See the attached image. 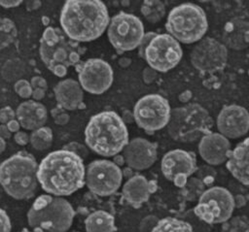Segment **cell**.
<instances>
[{
	"instance_id": "obj_44",
	"label": "cell",
	"mask_w": 249,
	"mask_h": 232,
	"mask_svg": "<svg viewBox=\"0 0 249 232\" xmlns=\"http://www.w3.org/2000/svg\"><path fill=\"white\" fill-rule=\"evenodd\" d=\"M12 136V132L9 130L6 124H0V138L6 140L10 139Z\"/></svg>"
},
{
	"instance_id": "obj_3",
	"label": "cell",
	"mask_w": 249,
	"mask_h": 232,
	"mask_svg": "<svg viewBox=\"0 0 249 232\" xmlns=\"http://www.w3.org/2000/svg\"><path fill=\"white\" fill-rule=\"evenodd\" d=\"M87 146L99 155H117L128 144V131L122 117L113 111L92 116L85 130Z\"/></svg>"
},
{
	"instance_id": "obj_43",
	"label": "cell",
	"mask_w": 249,
	"mask_h": 232,
	"mask_svg": "<svg viewBox=\"0 0 249 232\" xmlns=\"http://www.w3.org/2000/svg\"><path fill=\"white\" fill-rule=\"evenodd\" d=\"M122 119L123 121L126 124V123H132L134 121V116H133V113H131L130 111L128 110H125L123 112V115H122Z\"/></svg>"
},
{
	"instance_id": "obj_32",
	"label": "cell",
	"mask_w": 249,
	"mask_h": 232,
	"mask_svg": "<svg viewBox=\"0 0 249 232\" xmlns=\"http://www.w3.org/2000/svg\"><path fill=\"white\" fill-rule=\"evenodd\" d=\"M15 91L17 92V94L18 96H20L21 98H29L32 95V91L33 88L30 84L29 82H27L26 80H18L16 82L15 85H14Z\"/></svg>"
},
{
	"instance_id": "obj_28",
	"label": "cell",
	"mask_w": 249,
	"mask_h": 232,
	"mask_svg": "<svg viewBox=\"0 0 249 232\" xmlns=\"http://www.w3.org/2000/svg\"><path fill=\"white\" fill-rule=\"evenodd\" d=\"M53 143V132L50 127L43 126L31 132L30 144L37 150L48 149Z\"/></svg>"
},
{
	"instance_id": "obj_41",
	"label": "cell",
	"mask_w": 249,
	"mask_h": 232,
	"mask_svg": "<svg viewBox=\"0 0 249 232\" xmlns=\"http://www.w3.org/2000/svg\"><path fill=\"white\" fill-rule=\"evenodd\" d=\"M69 119H70V116H69V115H68L67 113H65V112L60 113L59 115H57L56 116L53 117L54 122H55L56 124H58V125H64V124L68 123Z\"/></svg>"
},
{
	"instance_id": "obj_24",
	"label": "cell",
	"mask_w": 249,
	"mask_h": 232,
	"mask_svg": "<svg viewBox=\"0 0 249 232\" xmlns=\"http://www.w3.org/2000/svg\"><path fill=\"white\" fill-rule=\"evenodd\" d=\"M55 99L64 110H75L83 103L84 92L81 84L72 79L59 82L53 88Z\"/></svg>"
},
{
	"instance_id": "obj_10",
	"label": "cell",
	"mask_w": 249,
	"mask_h": 232,
	"mask_svg": "<svg viewBox=\"0 0 249 232\" xmlns=\"http://www.w3.org/2000/svg\"><path fill=\"white\" fill-rule=\"evenodd\" d=\"M142 21L134 15L121 12L115 15L108 26V38L118 51L138 48L144 37Z\"/></svg>"
},
{
	"instance_id": "obj_4",
	"label": "cell",
	"mask_w": 249,
	"mask_h": 232,
	"mask_svg": "<svg viewBox=\"0 0 249 232\" xmlns=\"http://www.w3.org/2000/svg\"><path fill=\"white\" fill-rule=\"evenodd\" d=\"M38 166L32 154L18 151L1 163L0 184L11 197L29 199L38 189Z\"/></svg>"
},
{
	"instance_id": "obj_1",
	"label": "cell",
	"mask_w": 249,
	"mask_h": 232,
	"mask_svg": "<svg viewBox=\"0 0 249 232\" xmlns=\"http://www.w3.org/2000/svg\"><path fill=\"white\" fill-rule=\"evenodd\" d=\"M37 178L46 192L58 197L71 195L86 183L83 158L63 149L52 151L39 164Z\"/></svg>"
},
{
	"instance_id": "obj_49",
	"label": "cell",
	"mask_w": 249,
	"mask_h": 232,
	"mask_svg": "<svg viewBox=\"0 0 249 232\" xmlns=\"http://www.w3.org/2000/svg\"><path fill=\"white\" fill-rule=\"evenodd\" d=\"M246 200L245 198L242 196V195H238L236 197H234V204H235V207H241L245 204Z\"/></svg>"
},
{
	"instance_id": "obj_54",
	"label": "cell",
	"mask_w": 249,
	"mask_h": 232,
	"mask_svg": "<svg viewBox=\"0 0 249 232\" xmlns=\"http://www.w3.org/2000/svg\"><path fill=\"white\" fill-rule=\"evenodd\" d=\"M19 232H43V231H41L40 229H34L33 231H29V230H27L26 228H23L21 231H19Z\"/></svg>"
},
{
	"instance_id": "obj_37",
	"label": "cell",
	"mask_w": 249,
	"mask_h": 232,
	"mask_svg": "<svg viewBox=\"0 0 249 232\" xmlns=\"http://www.w3.org/2000/svg\"><path fill=\"white\" fill-rule=\"evenodd\" d=\"M12 224L7 213L0 208V232H11Z\"/></svg>"
},
{
	"instance_id": "obj_11",
	"label": "cell",
	"mask_w": 249,
	"mask_h": 232,
	"mask_svg": "<svg viewBox=\"0 0 249 232\" xmlns=\"http://www.w3.org/2000/svg\"><path fill=\"white\" fill-rule=\"evenodd\" d=\"M170 114L171 108L168 101L159 94L141 97L133 109L134 121L147 133H153L166 126Z\"/></svg>"
},
{
	"instance_id": "obj_31",
	"label": "cell",
	"mask_w": 249,
	"mask_h": 232,
	"mask_svg": "<svg viewBox=\"0 0 249 232\" xmlns=\"http://www.w3.org/2000/svg\"><path fill=\"white\" fill-rule=\"evenodd\" d=\"M184 196L189 200H194L204 192V182L198 178H191L182 188Z\"/></svg>"
},
{
	"instance_id": "obj_48",
	"label": "cell",
	"mask_w": 249,
	"mask_h": 232,
	"mask_svg": "<svg viewBox=\"0 0 249 232\" xmlns=\"http://www.w3.org/2000/svg\"><path fill=\"white\" fill-rule=\"evenodd\" d=\"M113 162L118 165V166H122L125 161H124V158L123 155L121 154H117L115 156H113Z\"/></svg>"
},
{
	"instance_id": "obj_7",
	"label": "cell",
	"mask_w": 249,
	"mask_h": 232,
	"mask_svg": "<svg viewBox=\"0 0 249 232\" xmlns=\"http://www.w3.org/2000/svg\"><path fill=\"white\" fill-rule=\"evenodd\" d=\"M166 126L169 136L174 141L191 143L210 133L213 120L201 105L192 103L172 109Z\"/></svg>"
},
{
	"instance_id": "obj_5",
	"label": "cell",
	"mask_w": 249,
	"mask_h": 232,
	"mask_svg": "<svg viewBox=\"0 0 249 232\" xmlns=\"http://www.w3.org/2000/svg\"><path fill=\"white\" fill-rule=\"evenodd\" d=\"M86 49L57 27H47L40 39V57L46 67L57 77H64L68 68L77 66Z\"/></svg>"
},
{
	"instance_id": "obj_38",
	"label": "cell",
	"mask_w": 249,
	"mask_h": 232,
	"mask_svg": "<svg viewBox=\"0 0 249 232\" xmlns=\"http://www.w3.org/2000/svg\"><path fill=\"white\" fill-rule=\"evenodd\" d=\"M30 84L32 86L33 89H36V88H40V89H43V90H47L48 88V83L46 82V80L40 76H35L31 79L30 81Z\"/></svg>"
},
{
	"instance_id": "obj_46",
	"label": "cell",
	"mask_w": 249,
	"mask_h": 232,
	"mask_svg": "<svg viewBox=\"0 0 249 232\" xmlns=\"http://www.w3.org/2000/svg\"><path fill=\"white\" fill-rule=\"evenodd\" d=\"M45 90L43 89H40V88H36V89H33L32 91V98L33 100L35 101H38V100H42L44 97H45Z\"/></svg>"
},
{
	"instance_id": "obj_47",
	"label": "cell",
	"mask_w": 249,
	"mask_h": 232,
	"mask_svg": "<svg viewBox=\"0 0 249 232\" xmlns=\"http://www.w3.org/2000/svg\"><path fill=\"white\" fill-rule=\"evenodd\" d=\"M25 4H26V9L28 11H33V10H36L39 7H41V1H35V0L27 1V2H25Z\"/></svg>"
},
{
	"instance_id": "obj_34",
	"label": "cell",
	"mask_w": 249,
	"mask_h": 232,
	"mask_svg": "<svg viewBox=\"0 0 249 232\" xmlns=\"http://www.w3.org/2000/svg\"><path fill=\"white\" fill-rule=\"evenodd\" d=\"M16 119V112L9 107L6 106L4 108L0 109V123L1 124H7L11 120Z\"/></svg>"
},
{
	"instance_id": "obj_50",
	"label": "cell",
	"mask_w": 249,
	"mask_h": 232,
	"mask_svg": "<svg viewBox=\"0 0 249 232\" xmlns=\"http://www.w3.org/2000/svg\"><path fill=\"white\" fill-rule=\"evenodd\" d=\"M62 112H64V109H62L61 107H55V108H53V110H51V114H52L53 117L56 116L57 115H59V114L62 113Z\"/></svg>"
},
{
	"instance_id": "obj_20",
	"label": "cell",
	"mask_w": 249,
	"mask_h": 232,
	"mask_svg": "<svg viewBox=\"0 0 249 232\" xmlns=\"http://www.w3.org/2000/svg\"><path fill=\"white\" fill-rule=\"evenodd\" d=\"M157 190V182L148 181L142 175H134L129 178L123 186V197L134 208L140 207L148 201L150 195Z\"/></svg>"
},
{
	"instance_id": "obj_22",
	"label": "cell",
	"mask_w": 249,
	"mask_h": 232,
	"mask_svg": "<svg viewBox=\"0 0 249 232\" xmlns=\"http://www.w3.org/2000/svg\"><path fill=\"white\" fill-rule=\"evenodd\" d=\"M46 107L35 100H27L19 104L16 111V118L20 126L27 130H36L44 126L47 121Z\"/></svg>"
},
{
	"instance_id": "obj_52",
	"label": "cell",
	"mask_w": 249,
	"mask_h": 232,
	"mask_svg": "<svg viewBox=\"0 0 249 232\" xmlns=\"http://www.w3.org/2000/svg\"><path fill=\"white\" fill-rule=\"evenodd\" d=\"M119 64L122 66V67H126L130 64V59L128 58H125V57H122L120 60H119Z\"/></svg>"
},
{
	"instance_id": "obj_14",
	"label": "cell",
	"mask_w": 249,
	"mask_h": 232,
	"mask_svg": "<svg viewBox=\"0 0 249 232\" xmlns=\"http://www.w3.org/2000/svg\"><path fill=\"white\" fill-rule=\"evenodd\" d=\"M192 65L200 73L212 74L225 68L228 61L227 47L210 37L202 38L191 51Z\"/></svg>"
},
{
	"instance_id": "obj_19",
	"label": "cell",
	"mask_w": 249,
	"mask_h": 232,
	"mask_svg": "<svg viewBox=\"0 0 249 232\" xmlns=\"http://www.w3.org/2000/svg\"><path fill=\"white\" fill-rule=\"evenodd\" d=\"M231 143L220 133L210 132L199 141L198 152L201 158L210 165H220L228 160Z\"/></svg>"
},
{
	"instance_id": "obj_21",
	"label": "cell",
	"mask_w": 249,
	"mask_h": 232,
	"mask_svg": "<svg viewBox=\"0 0 249 232\" xmlns=\"http://www.w3.org/2000/svg\"><path fill=\"white\" fill-rule=\"evenodd\" d=\"M226 167L233 178L249 186V137L238 143L230 151Z\"/></svg>"
},
{
	"instance_id": "obj_26",
	"label": "cell",
	"mask_w": 249,
	"mask_h": 232,
	"mask_svg": "<svg viewBox=\"0 0 249 232\" xmlns=\"http://www.w3.org/2000/svg\"><path fill=\"white\" fill-rule=\"evenodd\" d=\"M151 232H194L190 223L175 218L164 217L160 219Z\"/></svg>"
},
{
	"instance_id": "obj_2",
	"label": "cell",
	"mask_w": 249,
	"mask_h": 232,
	"mask_svg": "<svg viewBox=\"0 0 249 232\" xmlns=\"http://www.w3.org/2000/svg\"><path fill=\"white\" fill-rule=\"evenodd\" d=\"M105 4L99 0H68L60 13L63 32L75 42H89L100 37L109 24Z\"/></svg>"
},
{
	"instance_id": "obj_13",
	"label": "cell",
	"mask_w": 249,
	"mask_h": 232,
	"mask_svg": "<svg viewBox=\"0 0 249 232\" xmlns=\"http://www.w3.org/2000/svg\"><path fill=\"white\" fill-rule=\"evenodd\" d=\"M182 48L169 34H158L145 50V60L157 72H167L181 60Z\"/></svg>"
},
{
	"instance_id": "obj_35",
	"label": "cell",
	"mask_w": 249,
	"mask_h": 232,
	"mask_svg": "<svg viewBox=\"0 0 249 232\" xmlns=\"http://www.w3.org/2000/svg\"><path fill=\"white\" fill-rule=\"evenodd\" d=\"M158 34L155 33V32H147L145 33L142 41H141V44L139 45L138 47V53H139V56L142 57V58H145V50L148 47V45L150 44V42L153 40L154 37H156Z\"/></svg>"
},
{
	"instance_id": "obj_39",
	"label": "cell",
	"mask_w": 249,
	"mask_h": 232,
	"mask_svg": "<svg viewBox=\"0 0 249 232\" xmlns=\"http://www.w3.org/2000/svg\"><path fill=\"white\" fill-rule=\"evenodd\" d=\"M142 75H143V81L147 84H149V83H153L156 80V78H157V71H155L151 67H147V68H145L143 70Z\"/></svg>"
},
{
	"instance_id": "obj_40",
	"label": "cell",
	"mask_w": 249,
	"mask_h": 232,
	"mask_svg": "<svg viewBox=\"0 0 249 232\" xmlns=\"http://www.w3.org/2000/svg\"><path fill=\"white\" fill-rule=\"evenodd\" d=\"M14 140L17 144L20 146H25L28 142H30V136L24 131H18L15 134Z\"/></svg>"
},
{
	"instance_id": "obj_12",
	"label": "cell",
	"mask_w": 249,
	"mask_h": 232,
	"mask_svg": "<svg viewBox=\"0 0 249 232\" xmlns=\"http://www.w3.org/2000/svg\"><path fill=\"white\" fill-rule=\"evenodd\" d=\"M123 171L113 161L98 159L90 162L86 170V184L98 196H109L121 186Z\"/></svg>"
},
{
	"instance_id": "obj_45",
	"label": "cell",
	"mask_w": 249,
	"mask_h": 232,
	"mask_svg": "<svg viewBox=\"0 0 249 232\" xmlns=\"http://www.w3.org/2000/svg\"><path fill=\"white\" fill-rule=\"evenodd\" d=\"M6 125H7V127L9 128V130H10L11 132L17 133V132L19 131L20 124H19V122L18 121V119H13V120H11L10 122H8Z\"/></svg>"
},
{
	"instance_id": "obj_30",
	"label": "cell",
	"mask_w": 249,
	"mask_h": 232,
	"mask_svg": "<svg viewBox=\"0 0 249 232\" xmlns=\"http://www.w3.org/2000/svg\"><path fill=\"white\" fill-rule=\"evenodd\" d=\"M221 232H249V221L244 216H232L222 224Z\"/></svg>"
},
{
	"instance_id": "obj_16",
	"label": "cell",
	"mask_w": 249,
	"mask_h": 232,
	"mask_svg": "<svg viewBox=\"0 0 249 232\" xmlns=\"http://www.w3.org/2000/svg\"><path fill=\"white\" fill-rule=\"evenodd\" d=\"M216 125L226 138H240L249 131V112L239 105L224 106L217 116Z\"/></svg>"
},
{
	"instance_id": "obj_33",
	"label": "cell",
	"mask_w": 249,
	"mask_h": 232,
	"mask_svg": "<svg viewBox=\"0 0 249 232\" xmlns=\"http://www.w3.org/2000/svg\"><path fill=\"white\" fill-rule=\"evenodd\" d=\"M63 149L72 151L82 158H85L88 155V149L84 145L79 144L77 142H71V143L65 145L63 147Z\"/></svg>"
},
{
	"instance_id": "obj_23",
	"label": "cell",
	"mask_w": 249,
	"mask_h": 232,
	"mask_svg": "<svg viewBox=\"0 0 249 232\" xmlns=\"http://www.w3.org/2000/svg\"><path fill=\"white\" fill-rule=\"evenodd\" d=\"M223 44L234 50H241L249 46V22L240 17L229 20L222 34Z\"/></svg>"
},
{
	"instance_id": "obj_9",
	"label": "cell",
	"mask_w": 249,
	"mask_h": 232,
	"mask_svg": "<svg viewBox=\"0 0 249 232\" xmlns=\"http://www.w3.org/2000/svg\"><path fill=\"white\" fill-rule=\"evenodd\" d=\"M235 209L234 197L222 186H212L200 195L194 209L195 215L206 223H224L231 217Z\"/></svg>"
},
{
	"instance_id": "obj_15",
	"label": "cell",
	"mask_w": 249,
	"mask_h": 232,
	"mask_svg": "<svg viewBox=\"0 0 249 232\" xmlns=\"http://www.w3.org/2000/svg\"><path fill=\"white\" fill-rule=\"evenodd\" d=\"M79 83L92 94L105 92L112 84L114 74L111 66L99 58H90L76 66Z\"/></svg>"
},
{
	"instance_id": "obj_55",
	"label": "cell",
	"mask_w": 249,
	"mask_h": 232,
	"mask_svg": "<svg viewBox=\"0 0 249 232\" xmlns=\"http://www.w3.org/2000/svg\"><path fill=\"white\" fill-rule=\"evenodd\" d=\"M248 73H249V71H248Z\"/></svg>"
},
{
	"instance_id": "obj_27",
	"label": "cell",
	"mask_w": 249,
	"mask_h": 232,
	"mask_svg": "<svg viewBox=\"0 0 249 232\" xmlns=\"http://www.w3.org/2000/svg\"><path fill=\"white\" fill-rule=\"evenodd\" d=\"M141 13L149 22L157 23L164 17L165 6L160 0H146L141 6Z\"/></svg>"
},
{
	"instance_id": "obj_42",
	"label": "cell",
	"mask_w": 249,
	"mask_h": 232,
	"mask_svg": "<svg viewBox=\"0 0 249 232\" xmlns=\"http://www.w3.org/2000/svg\"><path fill=\"white\" fill-rule=\"evenodd\" d=\"M22 1L20 0H2L0 1V6L4 8H15L18 5H20Z\"/></svg>"
},
{
	"instance_id": "obj_36",
	"label": "cell",
	"mask_w": 249,
	"mask_h": 232,
	"mask_svg": "<svg viewBox=\"0 0 249 232\" xmlns=\"http://www.w3.org/2000/svg\"><path fill=\"white\" fill-rule=\"evenodd\" d=\"M159 220L154 215H148L140 223V232H151Z\"/></svg>"
},
{
	"instance_id": "obj_18",
	"label": "cell",
	"mask_w": 249,
	"mask_h": 232,
	"mask_svg": "<svg viewBox=\"0 0 249 232\" xmlns=\"http://www.w3.org/2000/svg\"><path fill=\"white\" fill-rule=\"evenodd\" d=\"M123 156L132 170L148 169L157 160V145L144 138H134L123 149Z\"/></svg>"
},
{
	"instance_id": "obj_17",
	"label": "cell",
	"mask_w": 249,
	"mask_h": 232,
	"mask_svg": "<svg viewBox=\"0 0 249 232\" xmlns=\"http://www.w3.org/2000/svg\"><path fill=\"white\" fill-rule=\"evenodd\" d=\"M160 168L168 181L174 182L180 177L188 178L196 170V155L184 149H172L163 155Z\"/></svg>"
},
{
	"instance_id": "obj_6",
	"label": "cell",
	"mask_w": 249,
	"mask_h": 232,
	"mask_svg": "<svg viewBox=\"0 0 249 232\" xmlns=\"http://www.w3.org/2000/svg\"><path fill=\"white\" fill-rule=\"evenodd\" d=\"M75 216L71 204L58 196H39L27 212V221L33 229L43 232H66Z\"/></svg>"
},
{
	"instance_id": "obj_51",
	"label": "cell",
	"mask_w": 249,
	"mask_h": 232,
	"mask_svg": "<svg viewBox=\"0 0 249 232\" xmlns=\"http://www.w3.org/2000/svg\"><path fill=\"white\" fill-rule=\"evenodd\" d=\"M123 176H124V177H126V178H131V177H133L134 175H133L132 169L129 168V167L124 168V169L123 170Z\"/></svg>"
},
{
	"instance_id": "obj_25",
	"label": "cell",
	"mask_w": 249,
	"mask_h": 232,
	"mask_svg": "<svg viewBox=\"0 0 249 232\" xmlns=\"http://www.w3.org/2000/svg\"><path fill=\"white\" fill-rule=\"evenodd\" d=\"M87 232H115L117 230L114 216L105 211H96L85 220Z\"/></svg>"
},
{
	"instance_id": "obj_53",
	"label": "cell",
	"mask_w": 249,
	"mask_h": 232,
	"mask_svg": "<svg viewBox=\"0 0 249 232\" xmlns=\"http://www.w3.org/2000/svg\"><path fill=\"white\" fill-rule=\"evenodd\" d=\"M6 149V142L4 139L0 138V154L5 150Z\"/></svg>"
},
{
	"instance_id": "obj_29",
	"label": "cell",
	"mask_w": 249,
	"mask_h": 232,
	"mask_svg": "<svg viewBox=\"0 0 249 232\" xmlns=\"http://www.w3.org/2000/svg\"><path fill=\"white\" fill-rule=\"evenodd\" d=\"M17 27L13 20L0 17V50L9 47L17 38Z\"/></svg>"
},
{
	"instance_id": "obj_8",
	"label": "cell",
	"mask_w": 249,
	"mask_h": 232,
	"mask_svg": "<svg viewBox=\"0 0 249 232\" xmlns=\"http://www.w3.org/2000/svg\"><path fill=\"white\" fill-rule=\"evenodd\" d=\"M165 28L176 41L192 44L202 39L207 31L208 22L201 7L193 3H184L169 12Z\"/></svg>"
}]
</instances>
